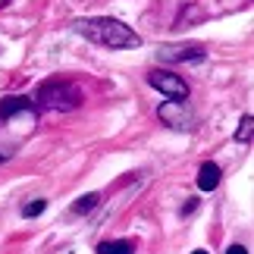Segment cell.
I'll return each mask as SVG.
<instances>
[{
  "label": "cell",
  "instance_id": "12",
  "mask_svg": "<svg viewBox=\"0 0 254 254\" xmlns=\"http://www.w3.org/2000/svg\"><path fill=\"white\" fill-rule=\"evenodd\" d=\"M194 210H198V198H189L185 207H182V217H189V213H194Z\"/></svg>",
  "mask_w": 254,
  "mask_h": 254
},
{
  "label": "cell",
  "instance_id": "10",
  "mask_svg": "<svg viewBox=\"0 0 254 254\" xmlns=\"http://www.w3.org/2000/svg\"><path fill=\"white\" fill-rule=\"evenodd\" d=\"M251 132H254V116L245 113V116H242L239 132H236V141H239V144H251Z\"/></svg>",
  "mask_w": 254,
  "mask_h": 254
},
{
  "label": "cell",
  "instance_id": "3",
  "mask_svg": "<svg viewBox=\"0 0 254 254\" xmlns=\"http://www.w3.org/2000/svg\"><path fill=\"white\" fill-rule=\"evenodd\" d=\"M148 85L157 88L160 94H167L170 101H189V85L170 69H151L148 72Z\"/></svg>",
  "mask_w": 254,
  "mask_h": 254
},
{
  "label": "cell",
  "instance_id": "8",
  "mask_svg": "<svg viewBox=\"0 0 254 254\" xmlns=\"http://www.w3.org/2000/svg\"><path fill=\"white\" fill-rule=\"evenodd\" d=\"M97 254H135V245L129 239H113V242H101Z\"/></svg>",
  "mask_w": 254,
  "mask_h": 254
},
{
  "label": "cell",
  "instance_id": "9",
  "mask_svg": "<svg viewBox=\"0 0 254 254\" xmlns=\"http://www.w3.org/2000/svg\"><path fill=\"white\" fill-rule=\"evenodd\" d=\"M97 204H101V194H97V191H88V194H82V198L72 204V213H75V217H85V213L97 210Z\"/></svg>",
  "mask_w": 254,
  "mask_h": 254
},
{
  "label": "cell",
  "instance_id": "7",
  "mask_svg": "<svg viewBox=\"0 0 254 254\" xmlns=\"http://www.w3.org/2000/svg\"><path fill=\"white\" fill-rule=\"evenodd\" d=\"M220 167H217V163H213V160H204L201 163V170H198V189L201 191H213V189H217V185H220Z\"/></svg>",
  "mask_w": 254,
  "mask_h": 254
},
{
  "label": "cell",
  "instance_id": "11",
  "mask_svg": "<svg viewBox=\"0 0 254 254\" xmlns=\"http://www.w3.org/2000/svg\"><path fill=\"white\" fill-rule=\"evenodd\" d=\"M44 207H47V201H44V198H35V201H28L25 207H22V217H25V220H32V217H41V213H44Z\"/></svg>",
  "mask_w": 254,
  "mask_h": 254
},
{
  "label": "cell",
  "instance_id": "14",
  "mask_svg": "<svg viewBox=\"0 0 254 254\" xmlns=\"http://www.w3.org/2000/svg\"><path fill=\"white\" fill-rule=\"evenodd\" d=\"M13 154H16V151H0V163H3V160H9Z\"/></svg>",
  "mask_w": 254,
  "mask_h": 254
},
{
  "label": "cell",
  "instance_id": "5",
  "mask_svg": "<svg viewBox=\"0 0 254 254\" xmlns=\"http://www.w3.org/2000/svg\"><path fill=\"white\" fill-rule=\"evenodd\" d=\"M207 51L201 44H167L160 47V60L163 63H201Z\"/></svg>",
  "mask_w": 254,
  "mask_h": 254
},
{
  "label": "cell",
  "instance_id": "13",
  "mask_svg": "<svg viewBox=\"0 0 254 254\" xmlns=\"http://www.w3.org/2000/svg\"><path fill=\"white\" fill-rule=\"evenodd\" d=\"M226 254H248V248H245V245H232Z\"/></svg>",
  "mask_w": 254,
  "mask_h": 254
},
{
  "label": "cell",
  "instance_id": "6",
  "mask_svg": "<svg viewBox=\"0 0 254 254\" xmlns=\"http://www.w3.org/2000/svg\"><path fill=\"white\" fill-rule=\"evenodd\" d=\"M38 116V107L32 104V97H25V94H13V97H3L0 101V126H3L6 120H16V116Z\"/></svg>",
  "mask_w": 254,
  "mask_h": 254
},
{
  "label": "cell",
  "instance_id": "4",
  "mask_svg": "<svg viewBox=\"0 0 254 254\" xmlns=\"http://www.w3.org/2000/svg\"><path fill=\"white\" fill-rule=\"evenodd\" d=\"M157 116L170 126V129H179V132L191 129V110H189V104H185V101H167V104H160Z\"/></svg>",
  "mask_w": 254,
  "mask_h": 254
},
{
  "label": "cell",
  "instance_id": "2",
  "mask_svg": "<svg viewBox=\"0 0 254 254\" xmlns=\"http://www.w3.org/2000/svg\"><path fill=\"white\" fill-rule=\"evenodd\" d=\"M32 104L38 110H54V113H69L82 107V88L69 79H47L35 88Z\"/></svg>",
  "mask_w": 254,
  "mask_h": 254
},
{
  "label": "cell",
  "instance_id": "15",
  "mask_svg": "<svg viewBox=\"0 0 254 254\" xmlns=\"http://www.w3.org/2000/svg\"><path fill=\"white\" fill-rule=\"evenodd\" d=\"M191 254H207V251H201V248H198V251H191Z\"/></svg>",
  "mask_w": 254,
  "mask_h": 254
},
{
  "label": "cell",
  "instance_id": "1",
  "mask_svg": "<svg viewBox=\"0 0 254 254\" xmlns=\"http://www.w3.org/2000/svg\"><path fill=\"white\" fill-rule=\"evenodd\" d=\"M72 32L88 38L91 44L110 47V51H123V47H141V35L132 32L126 22L110 16H94V19H79L72 22Z\"/></svg>",
  "mask_w": 254,
  "mask_h": 254
}]
</instances>
